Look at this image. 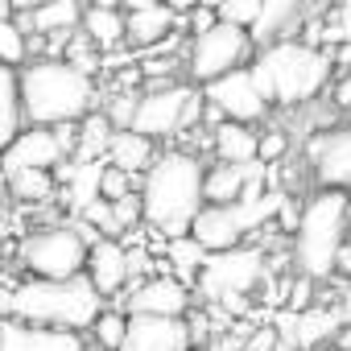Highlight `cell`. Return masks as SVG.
<instances>
[{"label":"cell","mask_w":351,"mask_h":351,"mask_svg":"<svg viewBox=\"0 0 351 351\" xmlns=\"http://www.w3.org/2000/svg\"><path fill=\"white\" fill-rule=\"evenodd\" d=\"M145 228L165 240H186L207 207V165L186 149H165L141 182Z\"/></svg>","instance_id":"1"},{"label":"cell","mask_w":351,"mask_h":351,"mask_svg":"<svg viewBox=\"0 0 351 351\" xmlns=\"http://www.w3.org/2000/svg\"><path fill=\"white\" fill-rule=\"evenodd\" d=\"M104 314V293L91 285V277H71V281H46V277H25L9 281L5 289V318H21L29 326H54V330H91Z\"/></svg>","instance_id":"2"},{"label":"cell","mask_w":351,"mask_h":351,"mask_svg":"<svg viewBox=\"0 0 351 351\" xmlns=\"http://www.w3.org/2000/svg\"><path fill=\"white\" fill-rule=\"evenodd\" d=\"M21 95H25V116L34 128L83 124L99 108L95 79L75 71L66 58H34L21 71Z\"/></svg>","instance_id":"3"},{"label":"cell","mask_w":351,"mask_h":351,"mask_svg":"<svg viewBox=\"0 0 351 351\" xmlns=\"http://www.w3.org/2000/svg\"><path fill=\"white\" fill-rule=\"evenodd\" d=\"M330 71H335V54L302 38L261 46L252 58V75L273 108H298L318 99L330 87Z\"/></svg>","instance_id":"4"},{"label":"cell","mask_w":351,"mask_h":351,"mask_svg":"<svg viewBox=\"0 0 351 351\" xmlns=\"http://www.w3.org/2000/svg\"><path fill=\"white\" fill-rule=\"evenodd\" d=\"M351 195L347 191H318L306 211H302V228L293 236V265L302 277L322 281L335 273L339 252L347 244V223H351Z\"/></svg>","instance_id":"5"},{"label":"cell","mask_w":351,"mask_h":351,"mask_svg":"<svg viewBox=\"0 0 351 351\" xmlns=\"http://www.w3.org/2000/svg\"><path fill=\"white\" fill-rule=\"evenodd\" d=\"M91 261V240L79 228L50 223L38 228L21 240V269L25 277H46V281H71L83 277Z\"/></svg>","instance_id":"6"},{"label":"cell","mask_w":351,"mask_h":351,"mask_svg":"<svg viewBox=\"0 0 351 351\" xmlns=\"http://www.w3.org/2000/svg\"><path fill=\"white\" fill-rule=\"evenodd\" d=\"M203 116H207V95L199 87H191V83H173V87L141 91L132 128L145 132V136H173V132L191 128Z\"/></svg>","instance_id":"7"},{"label":"cell","mask_w":351,"mask_h":351,"mask_svg":"<svg viewBox=\"0 0 351 351\" xmlns=\"http://www.w3.org/2000/svg\"><path fill=\"white\" fill-rule=\"evenodd\" d=\"M252 50H256V42H252L248 29H236V25L219 21L211 34H203V38L191 42V50H186V75L207 87V83L240 71L244 62L252 66V58H256Z\"/></svg>","instance_id":"8"},{"label":"cell","mask_w":351,"mask_h":351,"mask_svg":"<svg viewBox=\"0 0 351 351\" xmlns=\"http://www.w3.org/2000/svg\"><path fill=\"white\" fill-rule=\"evenodd\" d=\"M265 277V252L256 244H240L232 252H215L207 256L203 273H199V293L211 302H228V298H248Z\"/></svg>","instance_id":"9"},{"label":"cell","mask_w":351,"mask_h":351,"mask_svg":"<svg viewBox=\"0 0 351 351\" xmlns=\"http://www.w3.org/2000/svg\"><path fill=\"white\" fill-rule=\"evenodd\" d=\"M203 95H207L211 108H219V112H223L228 120H236V124H261V120L269 116V108H273V104L265 99V91H261L252 66H240V71H232V75L207 83Z\"/></svg>","instance_id":"10"},{"label":"cell","mask_w":351,"mask_h":351,"mask_svg":"<svg viewBox=\"0 0 351 351\" xmlns=\"http://www.w3.org/2000/svg\"><path fill=\"white\" fill-rule=\"evenodd\" d=\"M195 293L182 277L173 273H157V277H145L136 281L128 293H124V310L128 314H153V318H186Z\"/></svg>","instance_id":"11"},{"label":"cell","mask_w":351,"mask_h":351,"mask_svg":"<svg viewBox=\"0 0 351 351\" xmlns=\"http://www.w3.org/2000/svg\"><path fill=\"white\" fill-rule=\"evenodd\" d=\"M306 157L314 165L318 191H347L351 195V124L310 136Z\"/></svg>","instance_id":"12"},{"label":"cell","mask_w":351,"mask_h":351,"mask_svg":"<svg viewBox=\"0 0 351 351\" xmlns=\"http://www.w3.org/2000/svg\"><path fill=\"white\" fill-rule=\"evenodd\" d=\"M195 330L186 318H153V314H132L128 339L120 351H191Z\"/></svg>","instance_id":"13"},{"label":"cell","mask_w":351,"mask_h":351,"mask_svg":"<svg viewBox=\"0 0 351 351\" xmlns=\"http://www.w3.org/2000/svg\"><path fill=\"white\" fill-rule=\"evenodd\" d=\"M87 277L104 298H120L132 289V265H128V244L99 236L91 244V261H87Z\"/></svg>","instance_id":"14"},{"label":"cell","mask_w":351,"mask_h":351,"mask_svg":"<svg viewBox=\"0 0 351 351\" xmlns=\"http://www.w3.org/2000/svg\"><path fill=\"white\" fill-rule=\"evenodd\" d=\"M0 351H91L75 330H54V326H29L21 318L0 322Z\"/></svg>","instance_id":"15"},{"label":"cell","mask_w":351,"mask_h":351,"mask_svg":"<svg viewBox=\"0 0 351 351\" xmlns=\"http://www.w3.org/2000/svg\"><path fill=\"white\" fill-rule=\"evenodd\" d=\"M58 161H66V149L58 145L54 128H25L9 149H5V173H21V169H54Z\"/></svg>","instance_id":"16"},{"label":"cell","mask_w":351,"mask_h":351,"mask_svg":"<svg viewBox=\"0 0 351 351\" xmlns=\"http://www.w3.org/2000/svg\"><path fill=\"white\" fill-rule=\"evenodd\" d=\"M83 17H87L83 0H50V5H42V9L17 13L13 21L29 38H62V34H79L83 29Z\"/></svg>","instance_id":"17"},{"label":"cell","mask_w":351,"mask_h":351,"mask_svg":"<svg viewBox=\"0 0 351 351\" xmlns=\"http://www.w3.org/2000/svg\"><path fill=\"white\" fill-rule=\"evenodd\" d=\"M306 25V0H265V13L252 29L256 46H273V42H289L293 34H302Z\"/></svg>","instance_id":"18"},{"label":"cell","mask_w":351,"mask_h":351,"mask_svg":"<svg viewBox=\"0 0 351 351\" xmlns=\"http://www.w3.org/2000/svg\"><path fill=\"white\" fill-rule=\"evenodd\" d=\"M261 173H265V161H256V165H228V161L211 165L207 169V203H215V207L244 203L252 178H261Z\"/></svg>","instance_id":"19"},{"label":"cell","mask_w":351,"mask_h":351,"mask_svg":"<svg viewBox=\"0 0 351 351\" xmlns=\"http://www.w3.org/2000/svg\"><path fill=\"white\" fill-rule=\"evenodd\" d=\"M161 153L153 149V136L136 132V128H124L112 136V149H108V165H120L124 173H132V178H145V173L153 169Z\"/></svg>","instance_id":"20"},{"label":"cell","mask_w":351,"mask_h":351,"mask_svg":"<svg viewBox=\"0 0 351 351\" xmlns=\"http://www.w3.org/2000/svg\"><path fill=\"white\" fill-rule=\"evenodd\" d=\"M25 128H29V116H25V95H21V71L5 66L0 71V145L9 149Z\"/></svg>","instance_id":"21"},{"label":"cell","mask_w":351,"mask_h":351,"mask_svg":"<svg viewBox=\"0 0 351 351\" xmlns=\"http://www.w3.org/2000/svg\"><path fill=\"white\" fill-rule=\"evenodd\" d=\"M211 145H215L219 161H228V165H256L261 161V136L252 132V124L223 120L219 128H211Z\"/></svg>","instance_id":"22"},{"label":"cell","mask_w":351,"mask_h":351,"mask_svg":"<svg viewBox=\"0 0 351 351\" xmlns=\"http://www.w3.org/2000/svg\"><path fill=\"white\" fill-rule=\"evenodd\" d=\"M169 34H178V13H173L165 0L153 9H141V13H128V42L145 54L153 50L157 42H165Z\"/></svg>","instance_id":"23"},{"label":"cell","mask_w":351,"mask_h":351,"mask_svg":"<svg viewBox=\"0 0 351 351\" xmlns=\"http://www.w3.org/2000/svg\"><path fill=\"white\" fill-rule=\"evenodd\" d=\"M83 34H87L104 54H112V50H120V42H128V13H124V9H87Z\"/></svg>","instance_id":"24"},{"label":"cell","mask_w":351,"mask_h":351,"mask_svg":"<svg viewBox=\"0 0 351 351\" xmlns=\"http://www.w3.org/2000/svg\"><path fill=\"white\" fill-rule=\"evenodd\" d=\"M339 326H343V314L335 310H322V306H310V310H302L298 314V322H293V347H302V351H314L318 343H326V339H335L339 335Z\"/></svg>","instance_id":"25"},{"label":"cell","mask_w":351,"mask_h":351,"mask_svg":"<svg viewBox=\"0 0 351 351\" xmlns=\"http://www.w3.org/2000/svg\"><path fill=\"white\" fill-rule=\"evenodd\" d=\"M112 136H116V124H112V120L104 116V108H99L95 116H87V120L79 124V153H75V161H79V165H95V157L112 149Z\"/></svg>","instance_id":"26"},{"label":"cell","mask_w":351,"mask_h":351,"mask_svg":"<svg viewBox=\"0 0 351 351\" xmlns=\"http://www.w3.org/2000/svg\"><path fill=\"white\" fill-rule=\"evenodd\" d=\"M9 178V195L17 203H46L54 195V173L50 169H21V173H5Z\"/></svg>","instance_id":"27"},{"label":"cell","mask_w":351,"mask_h":351,"mask_svg":"<svg viewBox=\"0 0 351 351\" xmlns=\"http://www.w3.org/2000/svg\"><path fill=\"white\" fill-rule=\"evenodd\" d=\"M0 58L13 71H25L34 62V38L17 21H0Z\"/></svg>","instance_id":"28"},{"label":"cell","mask_w":351,"mask_h":351,"mask_svg":"<svg viewBox=\"0 0 351 351\" xmlns=\"http://www.w3.org/2000/svg\"><path fill=\"white\" fill-rule=\"evenodd\" d=\"M165 256H169V265H173L169 273L186 281L191 273H203V265H207V256H211V252H207V248H203L195 236H186V240H169Z\"/></svg>","instance_id":"29"},{"label":"cell","mask_w":351,"mask_h":351,"mask_svg":"<svg viewBox=\"0 0 351 351\" xmlns=\"http://www.w3.org/2000/svg\"><path fill=\"white\" fill-rule=\"evenodd\" d=\"M66 62H71L75 71H83V75H91V79H95V75L104 71V50H99V46L79 29V34H71V38H66Z\"/></svg>","instance_id":"30"},{"label":"cell","mask_w":351,"mask_h":351,"mask_svg":"<svg viewBox=\"0 0 351 351\" xmlns=\"http://www.w3.org/2000/svg\"><path fill=\"white\" fill-rule=\"evenodd\" d=\"M128 322H132L128 310H104L99 322L91 326V330H95V343H99L104 351H120L124 339H128Z\"/></svg>","instance_id":"31"},{"label":"cell","mask_w":351,"mask_h":351,"mask_svg":"<svg viewBox=\"0 0 351 351\" xmlns=\"http://www.w3.org/2000/svg\"><path fill=\"white\" fill-rule=\"evenodd\" d=\"M141 182L145 178H132V173H124L120 165H104V173H99V199H108V203L132 199L141 191Z\"/></svg>","instance_id":"32"},{"label":"cell","mask_w":351,"mask_h":351,"mask_svg":"<svg viewBox=\"0 0 351 351\" xmlns=\"http://www.w3.org/2000/svg\"><path fill=\"white\" fill-rule=\"evenodd\" d=\"M261 13H265V0H228V5L219 9V21L252 34V29H256V21H261Z\"/></svg>","instance_id":"33"},{"label":"cell","mask_w":351,"mask_h":351,"mask_svg":"<svg viewBox=\"0 0 351 351\" xmlns=\"http://www.w3.org/2000/svg\"><path fill=\"white\" fill-rule=\"evenodd\" d=\"M112 223H116V236H120V232H132L136 223H145V203H141V195L112 203Z\"/></svg>","instance_id":"34"},{"label":"cell","mask_w":351,"mask_h":351,"mask_svg":"<svg viewBox=\"0 0 351 351\" xmlns=\"http://www.w3.org/2000/svg\"><path fill=\"white\" fill-rule=\"evenodd\" d=\"M330 34H326V50H335L339 42H351V0H339V9H335V21L326 17Z\"/></svg>","instance_id":"35"},{"label":"cell","mask_w":351,"mask_h":351,"mask_svg":"<svg viewBox=\"0 0 351 351\" xmlns=\"http://www.w3.org/2000/svg\"><path fill=\"white\" fill-rule=\"evenodd\" d=\"M285 149H289V136H285L281 128H273V132L261 136V161H265V165H277V161L285 157Z\"/></svg>","instance_id":"36"},{"label":"cell","mask_w":351,"mask_h":351,"mask_svg":"<svg viewBox=\"0 0 351 351\" xmlns=\"http://www.w3.org/2000/svg\"><path fill=\"white\" fill-rule=\"evenodd\" d=\"M310 298H314V281H310V277H293V285H289V298H285V302H289V310H293V314L310 310V306H314Z\"/></svg>","instance_id":"37"},{"label":"cell","mask_w":351,"mask_h":351,"mask_svg":"<svg viewBox=\"0 0 351 351\" xmlns=\"http://www.w3.org/2000/svg\"><path fill=\"white\" fill-rule=\"evenodd\" d=\"M335 108L351 112V71H343V75H339V83H335Z\"/></svg>","instance_id":"38"},{"label":"cell","mask_w":351,"mask_h":351,"mask_svg":"<svg viewBox=\"0 0 351 351\" xmlns=\"http://www.w3.org/2000/svg\"><path fill=\"white\" fill-rule=\"evenodd\" d=\"M330 54H335V71H339V75H343V71H351V42H339Z\"/></svg>","instance_id":"39"},{"label":"cell","mask_w":351,"mask_h":351,"mask_svg":"<svg viewBox=\"0 0 351 351\" xmlns=\"http://www.w3.org/2000/svg\"><path fill=\"white\" fill-rule=\"evenodd\" d=\"M165 5H169L173 13H178V17H191L195 9H203V0H165Z\"/></svg>","instance_id":"40"},{"label":"cell","mask_w":351,"mask_h":351,"mask_svg":"<svg viewBox=\"0 0 351 351\" xmlns=\"http://www.w3.org/2000/svg\"><path fill=\"white\" fill-rule=\"evenodd\" d=\"M335 273H343V277H351V240L343 244V252H339V265H335Z\"/></svg>","instance_id":"41"},{"label":"cell","mask_w":351,"mask_h":351,"mask_svg":"<svg viewBox=\"0 0 351 351\" xmlns=\"http://www.w3.org/2000/svg\"><path fill=\"white\" fill-rule=\"evenodd\" d=\"M335 351H351V322L339 326V335H335Z\"/></svg>","instance_id":"42"},{"label":"cell","mask_w":351,"mask_h":351,"mask_svg":"<svg viewBox=\"0 0 351 351\" xmlns=\"http://www.w3.org/2000/svg\"><path fill=\"white\" fill-rule=\"evenodd\" d=\"M339 314H343V322H351V277H347V285H343V298H339Z\"/></svg>","instance_id":"43"},{"label":"cell","mask_w":351,"mask_h":351,"mask_svg":"<svg viewBox=\"0 0 351 351\" xmlns=\"http://www.w3.org/2000/svg\"><path fill=\"white\" fill-rule=\"evenodd\" d=\"M42 5H50V0H13V9H17V13H29V9H42Z\"/></svg>","instance_id":"44"},{"label":"cell","mask_w":351,"mask_h":351,"mask_svg":"<svg viewBox=\"0 0 351 351\" xmlns=\"http://www.w3.org/2000/svg\"><path fill=\"white\" fill-rule=\"evenodd\" d=\"M87 9H124V0H87Z\"/></svg>","instance_id":"45"},{"label":"cell","mask_w":351,"mask_h":351,"mask_svg":"<svg viewBox=\"0 0 351 351\" xmlns=\"http://www.w3.org/2000/svg\"><path fill=\"white\" fill-rule=\"evenodd\" d=\"M203 5H207V9H215V13H219V9H223V5H228V0H203Z\"/></svg>","instance_id":"46"},{"label":"cell","mask_w":351,"mask_h":351,"mask_svg":"<svg viewBox=\"0 0 351 351\" xmlns=\"http://www.w3.org/2000/svg\"><path fill=\"white\" fill-rule=\"evenodd\" d=\"M191 351H203V347H191Z\"/></svg>","instance_id":"47"}]
</instances>
